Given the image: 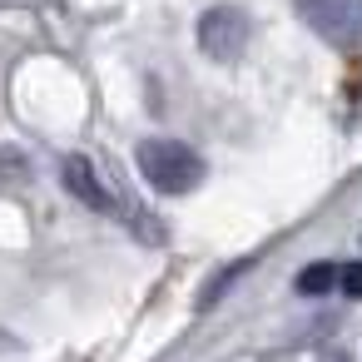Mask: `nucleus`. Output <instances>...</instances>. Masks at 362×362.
Here are the masks:
<instances>
[{
    "instance_id": "obj_1",
    "label": "nucleus",
    "mask_w": 362,
    "mask_h": 362,
    "mask_svg": "<svg viewBox=\"0 0 362 362\" xmlns=\"http://www.w3.org/2000/svg\"><path fill=\"white\" fill-rule=\"evenodd\" d=\"M134 164H139L144 184H149L154 194H164V199L194 194V189L204 184V159H199L189 144H179V139H144V144L134 149Z\"/></svg>"
},
{
    "instance_id": "obj_2",
    "label": "nucleus",
    "mask_w": 362,
    "mask_h": 362,
    "mask_svg": "<svg viewBox=\"0 0 362 362\" xmlns=\"http://www.w3.org/2000/svg\"><path fill=\"white\" fill-rule=\"evenodd\" d=\"M293 11L317 40L337 50H362V0H293Z\"/></svg>"
},
{
    "instance_id": "obj_3",
    "label": "nucleus",
    "mask_w": 362,
    "mask_h": 362,
    "mask_svg": "<svg viewBox=\"0 0 362 362\" xmlns=\"http://www.w3.org/2000/svg\"><path fill=\"white\" fill-rule=\"evenodd\" d=\"M248 35H253V25H248V16H243L238 6H209V11L199 16V25H194L199 50H204L209 60H223V65L243 55Z\"/></svg>"
},
{
    "instance_id": "obj_4",
    "label": "nucleus",
    "mask_w": 362,
    "mask_h": 362,
    "mask_svg": "<svg viewBox=\"0 0 362 362\" xmlns=\"http://www.w3.org/2000/svg\"><path fill=\"white\" fill-rule=\"evenodd\" d=\"M60 179H65V189H70L80 204L100 209V214H115V199H110V189L100 184V174H95V164H90L85 154H70L65 169H60Z\"/></svg>"
},
{
    "instance_id": "obj_5",
    "label": "nucleus",
    "mask_w": 362,
    "mask_h": 362,
    "mask_svg": "<svg viewBox=\"0 0 362 362\" xmlns=\"http://www.w3.org/2000/svg\"><path fill=\"white\" fill-rule=\"evenodd\" d=\"M342 283V263H308L298 273V293L303 298H317V293H332Z\"/></svg>"
},
{
    "instance_id": "obj_6",
    "label": "nucleus",
    "mask_w": 362,
    "mask_h": 362,
    "mask_svg": "<svg viewBox=\"0 0 362 362\" xmlns=\"http://www.w3.org/2000/svg\"><path fill=\"white\" fill-rule=\"evenodd\" d=\"M347 298H362V263H342V283H337Z\"/></svg>"
}]
</instances>
